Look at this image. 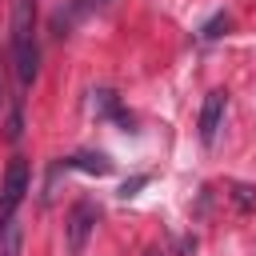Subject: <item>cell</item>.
<instances>
[{
  "instance_id": "cell-1",
  "label": "cell",
  "mask_w": 256,
  "mask_h": 256,
  "mask_svg": "<svg viewBox=\"0 0 256 256\" xmlns=\"http://www.w3.org/2000/svg\"><path fill=\"white\" fill-rule=\"evenodd\" d=\"M12 64L20 88H28L40 72V48H36V0H12Z\"/></svg>"
},
{
  "instance_id": "cell-2",
  "label": "cell",
  "mask_w": 256,
  "mask_h": 256,
  "mask_svg": "<svg viewBox=\"0 0 256 256\" xmlns=\"http://www.w3.org/2000/svg\"><path fill=\"white\" fill-rule=\"evenodd\" d=\"M24 192H28V160L24 156H12L8 168H4V180H0V232L12 224Z\"/></svg>"
},
{
  "instance_id": "cell-3",
  "label": "cell",
  "mask_w": 256,
  "mask_h": 256,
  "mask_svg": "<svg viewBox=\"0 0 256 256\" xmlns=\"http://www.w3.org/2000/svg\"><path fill=\"white\" fill-rule=\"evenodd\" d=\"M96 220H100V208L92 200H76L68 208V220H64V244H68V256H80L96 232Z\"/></svg>"
},
{
  "instance_id": "cell-4",
  "label": "cell",
  "mask_w": 256,
  "mask_h": 256,
  "mask_svg": "<svg viewBox=\"0 0 256 256\" xmlns=\"http://www.w3.org/2000/svg\"><path fill=\"white\" fill-rule=\"evenodd\" d=\"M224 108H228V92H208L204 96V104H200V140L204 144H212L216 140V132H220V124H224Z\"/></svg>"
},
{
  "instance_id": "cell-5",
  "label": "cell",
  "mask_w": 256,
  "mask_h": 256,
  "mask_svg": "<svg viewBox=\"0 0 256 256\" xmlns=\"http://www.w3.org/2000/svg\"><path fill=\"white\" fill-rule=\"evenodd\" d=\"M64 168H76V172H84V176H108V172H112V160H108L104 152H76V156L64 160Z\"/></svg>"
},
{
  "instance_id": "cell-6",
  "label": "cell",
  "mask_w": 256,
  "mask_h": 256,
  "mask_svg": "<svg viewBox=\"0 0 256 256\" xmlns=\"http://www.w3.org/2000/svg\"><path fill=\"white\" fill-rule=\"evenodd\" d=\"M92 112H96V116H112L116 124H124V128H132V116H124V108H120V100H116V92H108V88H100V92H92Z\"/></svg>"
},
{
  "instance_id": "cell-7",
  "label": "cell",
  "mask_w": 256,
  "mask_h": 256,
  "mask_svg": "<svg viewBox=\"0 0 256 256\" xmlns=\"http://www.w3.org/2000/svg\"><path fill=\"white\" fill-rule=\"evenodd\" d=\"M232 204L240 208V212H252L256 208V184H232Z\"/></svg>"
},
{
  "instance_id": "cell-8",
  "label": "cell",
  "mask_w": 256,
  "mask_h": 256,
  "mask_svg": "<svg viewBox=\"0 0 256 256\" xmlns=\"http://www.w3.org/2000/svg\"><path fill=\"white\" fill-rule=\"evenodd\" d=\"M220 28H228V12H216V16L200 28V36H204V40H216V36H220Z\"/></svg>"
},
{
  "instance_id": "cell-9",
  "label": "cell",
  "mask_w": 256,
  "mask_h": 256,
  "mask_svg": "<svg viewBox=\"0 0 256 256\" xmlns=\"http://www.w3.org/2000/svg\"><path fill=\"white\" fill-rule=\"evenodd\" d=\"M144 184H148V176H132V180H124V184H120V196L128 200V196H136Z\"/></svg>"
},
{
  "instance_id": "cell-10",
  "label": "cell",
  "mask_w": 256,
  "mask_h": 256,
  "mask_svg": "<svg viewBox=\"0 0 256 256\" xmlns=\"http://www.w3.org/2000/svg\"><path fill=\"white\" fill-rule=\"evenodd\" d=\"M144 256H168V252H164V248H156V244H152V248H148V252H144Z\"/></svg>"
},
{
  "instance_id": "cell-11",
  "label": "cell",
  "mask_w": 256,
  "mask_h": 256,
  "mask_svg": "<svg viewBox=\"0 0 256 256\" xmlns=\"http://www.w3.org/2000/svg\"><path fill=\"white\" fill-rule=\"evenodd\" d=\"M96 4H108V0H96Z\"/></svg>"
}]
</instances>
